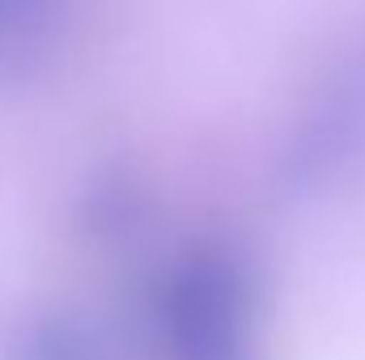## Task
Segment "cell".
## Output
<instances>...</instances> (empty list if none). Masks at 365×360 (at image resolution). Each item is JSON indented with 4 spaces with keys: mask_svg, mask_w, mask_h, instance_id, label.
<instances>
[{
    "mask_svg": "<svg viewBox=\"0 0 365 360\" xmlns=\"http://www.w3.org/2000/svg\"><path fill=\"white\" fill-rule=\"evenodd\" d=\"M268 360H365V170L293 233L268 309Z\"/></svg>",
    "mask_w": 365,
    "mask_h": 360,
    "instance_id": "6da1fadb",
    "label": "cell"
}]
</instances>
